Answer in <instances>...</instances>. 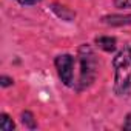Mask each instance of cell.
Returning a JSON list of instances; mask_svg holds the SVG:
<instances>
[{"label":"cell","instance_id":"1","mask_svg":"<svg viewBox=\"0 0 131 131\" xmlns=\"http://www.w3.org/2000/svg\"><path fill=\"white\" fill-rule=\"evenodd\" d=\"M114 68V93L126 96L131 91V46L125 45L113 59Z\"/></svg>","mask_w":131,"mask_h":131},{"label":"cell","instance_id":"2","mask_svg":"<svg viewBox=\"0 0 131 131\" xmlns=\"http://www.w3.org/2000/svg\"><path fill=\"white\" fill-rule=\"evenodd\" d=\"M79 62H80V77L77 82V91H82L93 85L97 74V59L93 48L86 43L79 46Z\"/></svg>","mask_w":131,"mask_h":131},{"label":"cell","instance_id":"3","mask_svg":"<svg viewBox=\"0 0 131 131\" xmlns=\"http://www.w3.org/2000/svg\"><path fill=\"white\" fill-rule=\"evenodd\" d=\"M59 79L65 86H73L74 79V57L71 54H60L54 59Z\"/></svg>","mask_w":131,"mask_h":131},{"label":"cell","instance_id":"4","mask_svg":"<svg viewBox=\"0 0 131 131\" xmlns=\"http://www.w3.org/2000/svg\"><path fill=\"white\" fill-rule=\"evenodd\" d=\"M102 22L108 26H125V25H131V14L126 16H119V14H110V16H103Z\"/></svg>","mask_w":131,"mask_h":131},{"label":"cell","instance_id":"5","mask_svg":"<svg viewBox=\"0 0 131 131\" xmlns=\"http://www.w3.org/2000/svg\"><path fill=\"white\" fill-rule=\"evenodd\" d=\"M51 11L57 17H60L62 20H67V22H73L74 17H76V13L74 11H71L70 8H67L65 5H60V3H52L51 5Z\"/></svg>","mask_w":131,"mask_h":131},{"label":"cell","instance_id":"6","mask_svg":"<svg viewBox=\"0 0 131 131\" xmlns=\"http://www.w3.org/2000/svg\"><path fill=\"white\" fill-rule=\"evenodd\" d=\"M94 42H96V45H97L100 49H103V51H106V52L116 51V46H117L116 37H111V36H100V37H96Z\"/></svg>","mask_w":131,"mask_h":131},{"label":"cell","instance_id":"7","mask_svg":"<svg viewBox=\"0 0 131 131\" xmlns=\"http://www.w3.org/2000/svg\"><path fill=\"white\" fill-rule=\"evenodd\" d=\"M16 128L13 119L6 114V113H2L0 114V129L2 131H13Z\"/></svg>","mask_w":131,"mask_h":131},{"label":"cell","instance_id":"8","mask_svg":"<svg viewBox=\"0 0 131 131\" xmlns=\"http://www.w3.org/2000/svg\"><path fill=\"white\" fill-rule=\"evenodd\" d=\"M22 122H23V125H25L26 128H29V129H36V128H37V123H36V120H34V116H32V113H29V111H23V113H22Z\"/></svg>","mask_w":131,"mask_h":131},{"label":"cell","instance_id":"9","mask_svg":"<svg viewBox=\"0 0 131 131\" xmlns=\"http://www.w3.org/2000/svg\"><path fill=\"white\" fill-rule=\"evenodd\" d=\"M114 5H116V8H120V9L131 8V0H114Z\"/></svg>","mask_w":131,"mask_h":131},{"label":"cell","instance_id":"10","mask_svg":"<svg viewBox=\"0 0 131 131\" xmlns=\"http://www.w3.org/2000/svg\"><path fill=\"white\" fill-rule=\"evenodd\" d=\"M13 83H14V80H13L11 77H8V76H2V77H0V85H2L3 88L9 86V85H13Z\"/></svg>","mask_w":131,"mask_h":131},{"label":"cell","instance_id":"11","mask_svg":"<svg viewBox=\"0 0 131 131\" xmlns=\"http://www.w3.org/2000/svg\"><path fill=\"white\" fill-rule=\"evenodd\" d=\"M17 2H19L20 5H25V6H31V5H37V3H40L42 0H17Z\"/></svg>","mask_w":131,"mask_h":131},{"label":"cell","instance_id":"12","mask_svg":"<svg viewBox=\"0 0 131 131\" xmlns=\"http://www.w3.org/2000/svg\"><path fill=\"white\" fill-rule=\"evenodd\" d=\"M122 128H123V129H131V114H128V116H126L125 123L122 125Z\"/></svg>","mask_w":131,"mask_h":131}]
</instances>
